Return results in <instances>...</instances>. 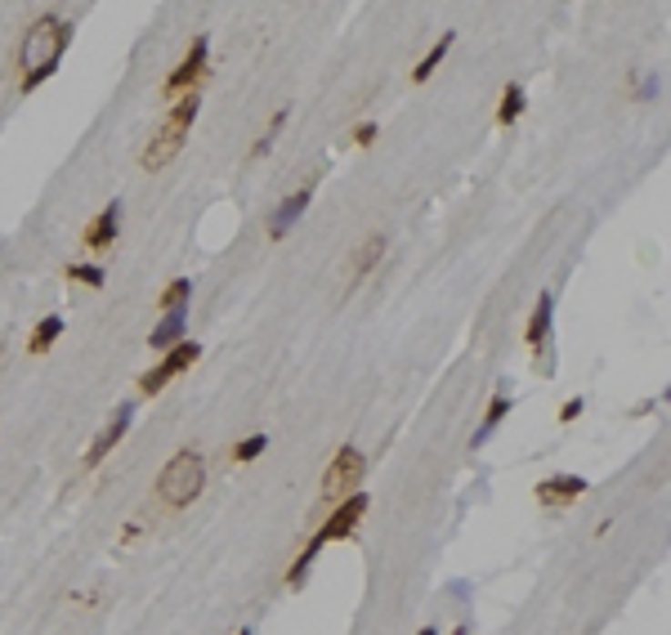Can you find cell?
Here are the masks:
<instances>
[{"mask_svg": "<svg viewBox=\"0 0 671 635\" xmlns=\"http://www.w3.org/2000/svg\"><path fill=\"white\" fill-rule=\"evenodd\" d=\"M76 36V23L72 18H58V14H46L27 27V41L18 50V67H23V95H32L41 81H50L58 72V58L72 45Z\"/></svg>", "mask_w": 671, "mask_h": 635, "instance_id": "1", "label": "cell"}, {"mask_svg": "<svg viewBox=\"0 0 671 635\" xmlns=\"http://www.w3.org/2000/svg\"><path fill=\"white\" fill-rule=\"evenodd\" d=\"M198 112H202V95H198V90L179 95V99L170 104V112L161 116V126L153 130V139L144 144L139 166H144V170H161V166H170V161L179 157V148L188 144V130H193Z\"/></svg>", "mask_w": 671, "mask_h": 635, "instance_id": "2", "label": "cell"}, {"mask_svg": "<svg viewBox=\"0 0 671 635\" xmlns=\"http://www.w3.org/2000/svg\"><path fill=\"white\" fill-rule=\"evenodd\" d=\"M202 488H207V461H202V452H193V448L175 452V457L161 466V475H157V497H161L166 510L193 506V501L202 497Z\"/></svg>", "mask_w": 671, "mask_h": 635, "instance_id": "3", "label": "cell"}, {"mask_svg": "<svg viewBox=\"0 0 671 635\" xmlns=\"http://www.w3.org/2000/svg\"><path fill=\"white\" fill-rule=\"evenodd\" d=\"M362 470H367L362 452L354 448V443H345V448L331 457V466L322 470V497H327V501H345L350 492H359Z\"/></svg>", "mask_w": 671, "mask_h": 635, "instance_id": "4", "label": "cell"}, {"mask_svg": "<svg viewBox=\"0 0 671 635\" xmlns=\"http://www.w3.org/2000/svg\"><path fill=\"white\" fill-rule=\"evenodd\" d=\"M367 506H371V497L367 492H350L345 501H336V510L327 515V524L313 532V541L318 546H327V541H350L354 529H359V519L367 515Z\"/></svg>", "mask_w": 671, "mask_h": 635, "instance_id": "5", "label": "cell"}, {"mask_svg": "<svg viewBox=\"0 0 671 635\" xmlns=\"http://www.w3.org/2000/svg\"><path fill=\"white\" fill-rule=\"evenodd\" d=\"M207 54H210V41H207V32H202V36H193V45H188V54H184V63L161 81V95H166V99H179V95L198 90V81H202V72H207Z\"/></svg>", "mask_w": 671, "mask_h": 635, "instance_id": "6", "label": "cell"}, {"mask_svg": "<svg viewBox=\"0 0 671 635\" xmlns=\"http://www.w3.org/2000/svg\"><path fill=\"white\" fill-rule=\"evenodd\" d=\"M198 358H202V345H198V340H179V345H175V349H170V354H166L153 371H144V376L135 380V385H139V394H157L166 380H175L179 371H188Z\"/></svg>", "mask_w": 671, "mask_h": 635, "instance_id": "7", "label": "cell"}, {"mask_svg": "<svg viewBox=\"0 0 671 635\" xmlns=\"http://www.w3.org/2000/svg\"><path fill=\"white\" fill-rule=\"evenodd\" d=\"M130 417H135V403H121L117 412H112V421L95 434V443H90V452H86V470H95V466H104L107 457H112V448L126 438V429H130Z\"/></svg>", "mask_w": 671, "mask_h": 635, "instance_id": "8", "label": "cell"}, {"mask_svg": "<svg viewBox=\"0 0 671 635\" xmlns=\"http://www.w3.org/2000/svg\"><path fill=\"white\" fill-rule=\"evenodd\" d=\"M533 492H537V501H542L546 510H564V506H573V501L586 492V479L582 475H551V479H542Z\"/></svg>", "mask_w": 671, "mask_h": 635, "instance_id": "9", "label": "cell"}, {"mask_svg": "<svg viewBox=\"0 0 671 635\" xmlns=\"http://www.w3.org/2000/svg\"><path fill=\"white\" fill-rule=\"evenodd\" d=\"M117 233H121V202H107L104 211H99L95 219H90V224H86L81 242H86L90 251H107V247L117 242Z\"/></svg>", "mask_w": 671, "mask_h": 635, "instance_id": "10", "label": "cell"}, {"mask_svg": "<svg viewBox=\"0 0 671 635\" xmlns=\"http://www.w3.org/2000/svg\"><path fill=\"white\" fill-rule=\"evenodd\" d=\"M310 197H313V184H305L300 193H291L287 202H278V211L269 215V237H273V242L291 233V224H296V219L305 215V207H310Z\"/></svg>", "mask_w": 671, "mask_h": 635, "instance_id": "11", "label": "cell"}, {"mask_svg": "<svg viewBox=\"0 0 671 635\" xmlns=\"http://www.w3.org/2000/svg\"><path fill=\"white\" fill-rule=\"evenodd\" d=\"M511 408H515L511 389H497V394H493V403H488V412H483V425H479V429H474V438H470V448H483V443L497 434V425L511 417Z\"/></svg>", "mask_w": 671, "mask_h": 635, "instance_id": "12", "label": "cell"}, {"mask_svg": "<svg viewBox=\"0 0 671 635\" xmlns=\"http://www.w3.org/2000/svg\"><path fill=\"white\" fill-rule=\"evenodd\" d=\"M551 318H555V296L542 291V296H537V309H533L528 327H524V345L542 349V340H551Z\"/></svg>", "mask_w": 671, "mask_h": 635, "instance_id": "13", "label": "cell"}, {"mask_svg": "<svg viewBox=\"0 0 671 635\" xmlns=\"http://www.w3.org/2000/svg\"><path fill=\"white\" fill-rule=\"evenodd\" d=\"M381 256H385V237L376 233V237H367L359 251H354V260H350V282H362L371 268L381 265Z\"/></svg>", "mask_w": 671, "mask_h": 635, "instance_id": "14", "label": "cell"}, {"mask_svg": "<svg viewBox=\"0 0 671 635\" xmlns=\"http://www.w3.org/2000/svg\"><path fill=\"white\" fill-rule=\"evenodd\" d=\"M184 327H188V309H170V314H166L153 327V336H148V349H166V345H175V340L184 336Z\"/></svg>", "mask_w": 671, "mask_h": 635, "instance_id": "15", "label": "cell"}, {"mask_svg": "<svg viewBox=\"0 0 671 635\" xmlns=\"http://www.w3.org/2000/svg\"><path fill=\"white\" fill-rule=\"evenodd\" d=\"M63 336V318L58 314H46L36 327H32V336H27V354H46L54 340Z\"/></svg>", "mask_w": 671, "mask_h": 635, "instance_id": "16", "label": "cell"}, {"mask_svg": "<svg viewBox=\"0 0 671 635\" xmlns=\"http://www.w3.org/2000/svg\"><path fill=\"white\" fill-rule=\"evenodd\" d=\"M524 107H528V95H524V86L511 81V86L502 90V104H497V126H502V130L515 126L519 116H524Z\"/></svg>", "mask_w": 671, "mask_h": 635, "instance_id": "17", "label": "cell"}, {"mask_svg": "<svg viewBox=\"0 0 671 635\" xmlns=\"http://www.w3.org/2000/svg\"><path fill=\"white\" fill-rule=\"evenodd\" d=\"M452 41H457V32H443V36H439V45H434V50H430V54H425V58H421V63L412 67V86H425V81L434 76V67L443 63V54L452 50Z\"/></svg>", "mask_w": 671, "mask_h": 635, "instance_id": "18", "label": "cell"}, {"mask_svg": "<svg viewBox=\"0 0 671 635\" xmlns=\"http://www.w3.org/2000/svg\"><path fill=\"white\" fill-rule=\"evenodd\" d=\"M318 550H322V546L310 537V541H305V550L291 559V569H287V586H291V590H300V586L310 582V569H313V559H318Z\"/></svg>", "mask_w": 671, "mask_h": 635, "instance_id": "19", "label": "cell"}, {"mask_svg": "<svg viewBox=\"0 0 671 635\" xmlns=\"http://www.w3.org/2000/svg\"><path fill=\"white\" fill-rule=\"evenodd\" d=\"M188 296H193V282H188V277H175V282L157 296V309H166V314H170V309H184Z\"/></svg>", "mask_w": 671, "mask_h": 635, "instance_id": "20", "label": "cell"}, {"mask_svg": "<svg viewBox=\"0 0 671 635\" xmlns=\"http://www.w3.org/2000/svg\"><path fill=\"white\" fill-rule=\"evenodd\" d=\"M264 448H269V434H247V438H238V443H233V452H229V457H233L238 466H247V461H256Z\"/></svg>", "mask_w": 671, "mask_h": 635, "instance_id": "21", "label": "cell"}, {"mask_svg": "<svg viewBox=\"0 0 671 635\" xmlns=\"http://www.w3.org/2000/svg\"><path fill=\"white\" fill-rule=\"evenodd\" d=\"M63 277H72V282H86V287H95V291H99V287L107 282L99 265H67V268H63Z\"/></svg>", "mask_w": 671, "mask_h": 635, "instance_id": "22", "label": "cell"}, {"mask_svg": "<svg viewBox=\"0 0 671 635\" xmlns=\"http://www.w3.org/2000/svg\"><path fill=\"white\" fill-rule=\"evenodd\" d=\"M282 126H287V107H278V112H273V121H269V130H264V139H256V148H251V157H264V153L273 148V139L282 135Z\"/></svg>", "mask_w": 671, "mask_h": 635, "instance_id": "23", "label": "cell"}, {"mask_svg": "<svg viewBox=\"0 0 671 635\" xmlns=\"http://www.w3.org/2000/svg\"><path fill=\"white\" fill-rule=\"evenodd\" d=\"M582 412H586V398H582V394H573V398H568L564 408H560V425L577 421V417H582Z\"/></svg>", "mask_w": 671, "mask_h": 635, "instance_id": "24", "label": "cell"}, {"mask_svg": "<svg viewBox=\"0 0 671 635\" xmlns=\"http://www.w3.org/2000/svg\"><path fill=\"white\" fill-rule=\"evenodd\" d=\"M654 95H658V76H645L640 90H635V99H654Z\"/></svg>", "mask_w": 671, "mask_h": 635, "instance_id": "25", "label": "cell"}, {"mask_svg": "<svg viewBox=\"0 0 671 635\" xmlns=\"http://www.w3.org/2000/svg\"><path fill=\"white\" fill-rule=\"evenodd\" d=\"M371 139H376V126H371V121H367V126H359V130H354V144H371Z\"/></svg>", "mask_w": 671, "mask_h": 635, "instance_id": "26", "label": "cell"}, {"mask_svg": "<svg viewBox=\"0 0 671 635\" xmlns=\"http://www.w3.org/2000/svg\"><path fill=\"white\" fill-rule=\"evenodd\" d=\"M416 635H439V631H434V627H421V631H416Z\"/></svg>", "mask_w": 671, "mask_h": 635, "instance_id": "27", "label": "cell"}, {"mask_svg": "<svg viewBox=\"0 0 671 635\" xmlns=\"http://www.w3.org/2000/svg\"><path fill=\"white\" fill-rule=\"evenodd\" d=\"M457 635H470V627H462V631H457Z\"/></svg>", "mask_w": 671, "mask_h": 635, "instance_id": "28", "label": "cell"}, {"mask_svg": "<svg viewBox=\"0 0 671 635\" xmlns=\"http://www.w3.org/2000/svg\"><path fill=\"white\" fill-rule=\"evenodd\" d=\"M238 635H251V631H247V627H242V631H238Z\"/></svg>", "mask_w": 671, "mask_h": 635, "instance_id": "29", "label": "cell"}]
</instances>
